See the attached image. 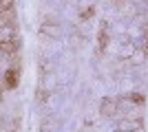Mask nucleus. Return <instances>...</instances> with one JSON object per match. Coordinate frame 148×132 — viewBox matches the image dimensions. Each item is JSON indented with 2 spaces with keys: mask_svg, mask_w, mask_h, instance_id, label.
<instances>
[{
  "mask_svg": "<svg viewBox=\"0 0 148 132\" xmlns=\"http://www.w3.org/2000/svg\"><path fill=\"white\" fill-rule=\"evenodd\" d=\"M139 128H142V123L137 119H124L119 123V130H124V132H137Z\"/></svg>",
  "mask_w": 148,
  "mask_h": 132,
  "instance_id": "f257e3e1",
  "label": "nucleus"
},
{
  "mask_svg": "<svg viewBox=\"0 0 148 132\" xmlns=\"http://www.w3.org/2000/svg\"><path fill=\"white\" fill-rule=\"evenodd\" d=\"M115 110H117V101L115 99H104L102 101V114H115Z\"/></svg>",
  "mask_w": 148,
  "mask_h": 132,
  "instance_id": "f03ea898",
  "label": "nucleus"
},
{
  "mask_svg": "<svg viewBox=\"0 0 148 132\" xmlns=\"http://www.w3.org/2000/svg\"><path fill=\"white\" fill-rule=\"evenodd\" d=\"M42 31H44V33H51V35H56L58 29H56V26H42Z\"/></svg>",
  "mask_w": 148,
  "mask_h": 132,
  "instance_id": "7ed1b4c3",
  "label": "nucleus"
}]
</instances>
